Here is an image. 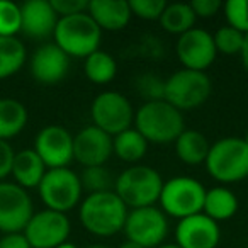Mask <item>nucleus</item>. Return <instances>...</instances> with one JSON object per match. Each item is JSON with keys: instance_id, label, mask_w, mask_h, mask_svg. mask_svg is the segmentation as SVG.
Returning <instances> with one entry per match:
<instances>
[{"instance_id": "obj_5", "label": "nucleus", "mask_w": 248, "mask_h": 248, "mask_svg": "<svg viewBox=\"0 0 248 248\" xmlns=\"http://www.w3.org/2000/svg\"><path fill=\"white\" fill-rule=\"evenodd\" d=\"M206 167L209 175L217 182H241L248 177V145L243 138L219 140L211 145Z\"/></svg>"}, {"instance_id": "obj_26", "label": "nucleus", "mask_w": 248, "mask_h": 248, "mask_svg": "<svg viewBox=\"0 0 248 248\" xmlns=\"http://www.w3.org/2000/svg\"><path fill=\"white\" fill-rule=\"evenodd\" d=\"M28 51L17 38H0V80L9 78L24 66Z\"/></svg>"}, {"instance_id": "obj_30", "label": "nucleus", "mask_w": 248, "mask_h": 248, "mask_svg": "<svg viewBox=\"0 0 248 248\" xmlns=\"http://www.w3.org/2000/svg\"><path fill=\"white\" fill-rule=\"evenodd\" d=\"M213 39H214V46H216L217 53L231 56V55H240L241 53V48H243V43H245V34L226 24L214 32Z\"/></svg>"}, {"instance_id": "obj_39", "label": "nucleus", "mask_w": 248, "mask_h": 248, "mask_svg": "<svg viewBox=\"0 0 248 248\" xmlns=\"http://www.w3.org/2000/svg\"><path fill=\"white\" fill-rule=\"evenodd\" d=\"M119 248H143V247H140V245H136V243H133V241H129V240H126L123 245H121Z\"/></svg>"}, {"instance_id": "obj_15", "label": "nucleus", "mask_w": 248, "mask_h": 248, "mask_svg": "<svg viewBox=\"0 0 248 248\" xmlns=\"http://www.w3.org/2000/svg\"><path fill=\"white\" fill-rule=\"evenodd\" d=\"M112 150V136L95 126H87L73 136V160L87 167H104Z\"/></svg>"}, {"instance_id": "obj_11", "label": "nucleus", "mask_w": 248, "mask_h": 248, "mask_svg": "<svg viewBox=\"0 0 248 248\" xmlns=\"http://www.w3.org/2000/svg\"><path fill=\"white\" fill-rule=\"evenodd\" d=\"M34 214L32 199L16 182H0V231L22 233Z\"/></svg>"}, {"instance_id": "obj_34", "label": "nucleus", "mask_w": 248, "mask_h": 248, "mask_svg": "<svg viewBox=\"0 0 248 248\" xmlns=\"http://www.w3.org/2000/svg\"><path fill=\"white\" fill-rule=\"evenodd\" d=\"M49 2H51L58 17L82 14V12H87V9H89V2L87 0H49Z\"/></svg>"}, {"instance_id": "obj_41", "label": "nucleus", "mask_w": 248, "mask_h": 248, "mask_svg": "<svg viewBox=\"0 0 248 248\" xmlns=\"http://www.w3.org/2000/svg\"><path fill=\"white\" fill-rule=\"evenodd\" d=\"M158 248H180L177 243H165V245H162V247H158Z\"/></svg>"}, {"instance_id": "obj_35", "label": "nucleus", "mask_w": 248, "mask_h": 248, "mask_svg": "<svg viewBox=\"0 0 248 248\" xmlns=\"http://www.w3.org/2000/svg\"><path fill=\"white\" fill-rule=\"evenodd\" d=\"M190 7H192L196 17L209 19L219 12V9L223 7L219 0H192L190 2Z\"/></svg>"}, {"instance_id": "obj_29", "label": "nucleus", "mask_w": 248, "mask_h": 248, "mask_svg": "<svg viewBox=\"0 0 248 248\" xmlns=\"http://www.w3.org/2000/svg\"><path fill=\"white\" fill-rule=\"evenodd\" d=\"M21 32V5L0 0V38H16Z\"/></svg>"}, {"instance_id": "obj_4", "label": "nucleus", "mask_w": 248, "mask_h": 248, "mask_svg": "<svg viewBox=\"0 0 248 248\" xmlns=\"http://www.w3.org/2000/svg\"><path fill=\"white\" fill-rule=\"evenodd\" d=\"M55 45L70 58H87L99 49L102 31L93 22L89 12L60 17L53 32Z\"/></svg>"}, {"instance_id": "obj_42", "label": "nucleus", "mask_w": 248, "mask_h": 248, "mask_svg": "<svg viewBox=\"0 0 248 248\" xmlns=\"http://www.w3.org/2000/svg\"><path fill=\"white\" fill-rule=\"evenodd\" d=\"M85 248H110V247H107V245H89Z\"/></svg>"}, {"instance_id": "obj_25", "label": "nucleus", "mask_w": 248, "mask_h": 248, "mask_svg": "<svg viewBox=\"0 0 248 248\" xmlns=\"http://www.w3.org/2000/svg\"><path fill=\"white\" fill-rule=\"evenodd\" d=\"M196 14H194L190 4H184V2H177V4H167L165 11H163L162 17L158 19L160 26L170 34L182 36L187 31L194 29L196 24Z\"/></svg>"}, {"instance_id": "obj_32", "label": "nucleus", "mask_w": 248, "mask_h": 248, "mask_svg": "<svg viewBox=\"0 0 248 248\" xmlns=\"http://www.w3.org/2000/svg\"><path fill=\"white\" fill-rule=\"evenodd\" d=\"M136 87L141 92V97H145L146 102L152 100H165V80L160 77L146 73L136 80Z\"/></svg>"}, {"instance_id": "obj_17", "label": "nucleus", "mask_w": 248, "mask_h": 248, "mask_svg": "<svg viewBox=\"0 0 248 248\" xmlns=\"http://www.w3.org/2000/svg\"><path fill=\"white\" fill-rule=\"evenodd\" d=\"M70 68V56L55 43L43 45L31 56V73L43 85H56L66 77Z\"/></svg>"}, {"instance_id": "obj_13", "label": "nucleus", "mask_w": 248, "mask_h": 248, "mask_svg": "<svg viewBox=\"0 0 248 248\" xmlns=\"http://www.w3.org/2000/svg\"><path fill=\"white\" fill-rule=\"evenodd\" d=\"M175 51L184 68L196 72H206L217 55L213 34L199 28H194L186 34L179 36Z\"/></svg>"}, {"instance_id": "obj_16", "label": "nucleus", "mask_w": 248, "mask_h": 248, "mask_svg": "<svg viewBox=\"0 0 248 248\" xmlns=\"http://www.w3.org/2000/svg\"><path fill=\"white\" fill-rule=\"evenodd\" d=\"M175 240L180 248H216L221 240L219 224L204 213L184 217L175 228Z\"/></svg>"}, {"instance_id": "obj_27", "label": "nucleus", "mask_w": 248, "mask_h": 248, "mask_svg": "<svg viewBox=\"0 0 248 248\" xmlns=\"http://www.w3.org/2000/svg\"><path fill=\"white\" fill-rule=\"evenodd\" d=\"M85 75L95 85H106L116 77L117 73V63L109 53L97 49L90 56L85 58Z\"/></svg>"}, {"instance_id": "obj_20", "label": "nucleus", "mask_w": 248, "mask_h": 248, "mask_svg": "<svg viewBox=\"0 0 248 248\" xmlns=\"http://www.w3.org/2000/svg\"><path fill=\"white\" fill-rule=\"evenodd\" d=\"M46 170V165L39 155L34 152V148H26L16 153L14 163H12V172L11 175L14 177L16 184L21 186L22 189H38L41 184Z\"/></svg>"}, {"instance_id": "obj_12", "label": "nucleus", "mask_w": 248, "mask_h": 248, "mask_svg": "<svg viewBox=\"0 0 248 248\" xmlns=\"http://www.w3.org/2000/svg\"><path fill=\"white\" fill-rule=\"evenodd\" d=\"M72 224L66 214L58 211L43 209L34 213L22 233L26 234L31 248H56L68 241Z\"/></svg>"}, {"instance_id": "obj_3", "label": "nucleus", "mask_w": 248, "mask_h": 248, "mask_svg": "<svg viewBox=\"0 0 248 248\" xmlns=\"http://www.w3.org/2000/svg\"><path fill=\"white\" fill-rule=\"evenodd\" d=\"M163 179L155 169L148 165H131L116 177L114 192L126 207L153 206L160 199L163 189Z\"/></svg>"}, {"instance_id": "obj_21", "label": "nucleus", "mask_w": 248, "mask_h": 248, "mask_svg": "<svg viewBox=\"0 0 248 248\" xmlns=\"http://www.w3.org/2000/svg\"><path fill=\"white\" fill-rule=\"evenodd\" d=\"M211 145L207 138L197 129H184V133L175 140V153L180 162L186 165L197 167L206 163Z\"/></svg>"}, {"instance_id": "obj_6", "label": "nucleus", "mask_w": 248, "mask_h": 248, "mask_svg": "<svg viewBox=\"0 0 248 248\" xmlns=\"http://www.w3.org/2000/svg\"><path fill=\"white\" fill-rule=\"evenodd\" d=\"M204 199H206V189L199 180L192 177L180 175L167 180L163 184L162 194H160V209L172 217L194 216L202 213Z\"/></svg>"}, {"instance_id": "obj_2", "label": "nucleus", "mask_w": 248, "mask_h": 248, "mask_svg": "<svg viewBox=\"0 0 248 248\" xmlns=\"http://www.w3.org/2000/svg\"><path fill=\"white\" fill-rule=\"evenodd\" d=\"M136 131L148 143H175L184 133V116L167 100L145 102L135 114Z\"/></svg>"}, {"instance_id": "obj_14", "label": "nucleus", "mask_w": 248, "mask_h": 248, "mask_svg": "<svg viewBox=\"0 0 248 248\" xmlns=\"http://www.w3.org/2000/svg\"><path fill=\"white\" fill-rule=\"evenodd\" d=\"M34 152L46 169H65L73 160V136L63 126H46L36 136Z\"/></svg>"}, {"instance_id": "obj_18", "label": "nucleus", "mask_w": 248, "mask_h": 248, "mask_svg": "<svg viewBox=\"0 0 248 248\" xmlns=\"http://www.w3.org/2000/svg\"><path fill=\"white\" fill-rule=\"evenodd\" d=\"M58 19L49 0H28L21 5V32L29 38L43 39L51 36Z\"/></svg>"}, {"instance_id": "obj_33", "label": "nucleus", "mask_w": 248, "mask_h": 248, "mask_svg": "<svg viewBox=\"0 0 248 248\" xmlns=\"http://www.w3.org/2000/svg\"><path fill=\"white\" fill-rule=\"evenodd\" d=\"M167 7L165 0H131L129 9L133 16L145 21H158Z\"/></svg>"}, {"instance_id": "obj_43", "label": "nucleus", "mask_w": 248, "mask_h": 248, "mask_svg": "<svg viewBox=\"0 0 248 248\" xmlns=\"http://www.w3.org/2000/svg\"><path fill=\"white\" fill-rule=\"evenodd\" d=\"M243 140H245V143L248 145V131H247V135H245V138H243Z\"/></svg>"}, {"instance_id": "obj_37", "label": "nucleus", "mask_w": 248, "mask_h": 248, "mask_svg": "<svg viewBox=\"0 0 248 248\" xmlns=\"http://www.w3.org/2000/svg\"><path fill=\"white\" fill-rule=\"evenodd\" d=\"M0 248H31L24 233H7L0 238Z\"/></svg>"}, {"instance_id": "obj_36", "label": "nucleus", "mask_w": 248, "mask_h": 248, "mask_svg": "<svg viewBox=\"0 0 248 248\" xmlns=\"http://www.w3.org/2000/svg\"><path fill=\"white\" fill-rule=\"evenodd\" d=\"M16 152L9 141H2L0 140V182H4L5 177L11 175L12 172V163H14Z\"/></svg>"}, {"instance_id": "obj_19", "label": "nucleus", "mask_w": 248, "mask_h": 248, "mask_svg": "<svg viewBox=\"0 0 248 248\" xmlns=\"http://www.w3.org/2000/svg\"><path fill=\"white\" fill-rule=\"evenodd\" d=\"M100 31H121L129 24L131 9L126 0H92L87 9Z\"/></svg>"}, {"instance_id": "obj_10", "label": "nucleus", "mask_w": 248, "mask_h": 248, "mask_svg": "<svg viewBox=\"0 0 248 248\" xmlns=\"http://www.w3.org/2000/svg\"><path fill=\"white\" fill-rule=\"evenodd\" d=\"M126 240L143 248H158L169 234L167 214L155 206L131 209L124 224Z\"/></svg>"}, {"instance_id": "obj_40", "label": "nucleus", "mask_w": 248, "mask_h": 248, "mask_svg": "<svg viewBox=\"0 0 248 248\" xmlns=\"http://www.w3.org/2000/svg\"><path fill=\"white\" fill-rule=\"evenodd\" d=\"M56 248H77V245H73L72 241H65V243H62L60 247H56Z\"/></svg>"}, {"instance_id": "obj_31", "label": "nucleus", "mask_w": 248, "mask_h": 248, "mask_svg": "<svg viewBox=\"0 0 248 248\" xmlns=\"http://www.w3.org/2000/svg\"><path fill=\"white\" fill-rule=\"evenodd\" d=\"M223 11L230 28L248 34V0H228Z\"/></svg>"}, {"instance_id": "obj_8", "label": "nucleus", "mask_w": 248, "mask_h": 248, "mask_svg": "<svg viewBox=\"0 0 248 248\" xmlns=\"http://www.w3.org/2000/svg\"><path fill=\"white\" fill-rule=\"evenodd\" d=\"M211 90L213 85L206 72L182 68L165 80V100L180 112L202 106L209 99Z\"/></svg>"}, {"instance_id": "obj_9", "label": "nucleus", "mask_w": 248, "mask_h": 248, "mask_svg": "<svg viewBox=\"0 0 248 248\" xmlns=\"http://www.w3.org/2000/svg\"><path fill=\"white\" fill-rule=\"evenodd\" d=\"M90 117L95 128L114 138L131 128V124L135 123V110L131 102L121 92L107 90L93 99L90 106Z\"/></svg>"}, {"instance_id": "obj_1", "label": "nucleus", "mask_w": 248, "mask_h": 248, "mask_svg": "<svg viewBox=\"0 0 248 248\" xmlns=\"http://www.w3.org/2000/svg\"><path fill=\"white\" fill-rule=\"evenodd\" d=\"M78 216L82 226L90 234L107 238L124 230L128 219V207L114 190L95 192L89 194L80 202Z\"/></svg>"}, {"instance_id": "obj_38", "label": "nucleus", "mask_w": 248, "mask_h": 248, "mask_svg": "<svg viewBox=\"0 0 248 248\" xmlns=\"http://www.w3.org/2000/svg\"><path fill=\"white\" fill-rule=\"evenodd\" d=\"M240 58L241 63H243V68L248 72V34H245V43H243V48H241Z\"/></svg>"}, {"instance_id": "obj_28", "label": "nucleus", "mask_w": 248, "mask_h": 248, "mask_svg": "<svg viewBox=\"0 0 248 248\" xmlns=\"http://www.w3.org/2000/svg\"><path fill=\"white\" fill-rule=\"evenodd\" d=\"M80 182H82L83 190H87L89 194H95L114 190L116 179L106 167H87L80 175Z\"/></svg>"}, {"instance_id": "obj_22", "label": "nucleus", "mask_w": 248, "mask_h": 248, "mask_svg": "<svg viewBox=\"0 0 248 248\" xmlns=\"http://www.w3.org/2000/svg\"><path fill=\"white\" fill-rule=\"evenodd\" d=\"M28 109L16 99H0V140L9 141L26 128Z\"/></svg>"}, {"instance_id": "obj_23", "label": "nucleus", "mask_w": 248, "mask_h": 248, "mask_svg": "<svg viewBox=\"0 0 248 248\" xmlns=\"http://www.w3.org/2000/svg\"><path fill=\"white\" fill-rule=\"evenodd\" d=\"M238 211V199L230 189L226 187H213L206 190V199H204L202 213L209 216L213 221H226L234 216Z\"/></svg>"}, {"instance_id": "obj_24", "label": "nucleus", "mask_w": 248, "mask_h": 248, "mask_svg": "<svg viewBox=\"0 0 248 248\" xmlns=\"http://www.w3.org/2000/svg\"><path fill=\"white\" fill-rule=\"evenodd\" d=\"M114 155L126 163H136L146 155L148 141L136 129L129 128L112 138Z\"/></svg>"}, {"instance_id": "obj_7", "label": "nucleus", "mask_w": 248, "mask_h": 248, "mask_svg": "<svg viewBox=\"0 0 248 248\" xmlns=\"http://www.w3.org/2000/svg\"><path fill=\"white\" fill-rule=\"evenodd\" d=\"M39 197L46 204V209L66 214L82 202L83 187L80 175L72 169H51L45 173L38 187Z\"/></svg>"}]
</instances>
